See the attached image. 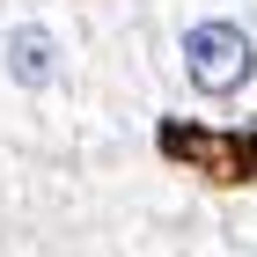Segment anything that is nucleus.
Returning a JSON list of instances; mask_svg holds the SVG:
<instances>
[{"instance_id":"1","label":"nucleus","mask_w":257,"mask_h":257,"mask_svg":"<svg viewBox=\"0 0 257 257\" xmlns=\"http://www.w3.org/2000/svg\"><path fill=\"white\" fill-rule=\"evenodd\" d=\"M257 52H250V30L242 22H191L184 30V74H191L198 96H235L250 81Z\"/></svg>"},{"instance_id":"2","label":"nucleus","mask_w":257,"mask_h":257,"mask_svg":"<svg viewBox=\"0 0 257 257\" xmlns=\"http://www.w3.org/2000/svg\"><path fill=\"white\" fill-rule=\"evenodd\" d=\"M8 81L15 88H52L59 81V37L44 22H15L8 30Z\"/></svg>"}]
</instances>
